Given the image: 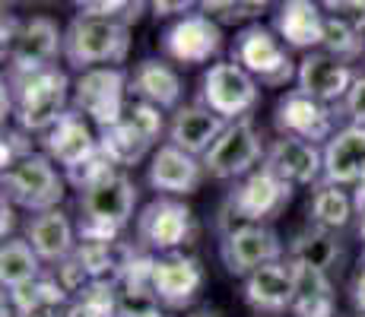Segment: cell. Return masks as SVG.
Masks as SVG:
<instances>
[{"mask_svg":"<svg viewBox=\"0 0 365 317\" xmlns=\"http://www.w3.org/2000/svg\"><path fill=\"white\" fill-rule=\"evenodd\" d=\"M267 146L261 140V130L255 127L251 118L235 121L222 130V137L213 143V150L207 152L203 162V172L216 181H242L251 172L264 165Z\"/></svg>","mask_w":365,"mask_h":317,"instance_id":"12","label":"cell"},{"mask_svg":"<svg viewBox=\"0 0 365 317\" xmlns=\"http://www.w3.org/2000/svg\"><path fill=\"white\" fill-rule=\"evenodd\" d=\"M191 317H213V314H210V311H197V314H191Z\"/></svg>","mask_w":365,"mask_h":317,"instance_id":"44","label":"cell"},{"mask_svg":"<svg viewBox=\"0 0 365 317\" xmlns=\"http://www.w3.org/2000/svg\"><path fill=\"white\" fill-rule=\"evenodd\" d=\"M130 51V29L115 19H96L76 13L64 29V61L67 67L96 70V67H118L128 61Z\"/></svg>","mask_w":365,"mask_h":317,"instance_id":"4","label":"cell"},{"mask_svg":"<svg viewBox=\"0 0 365 317\" xmlns=\"http://www.w3.org/2000/svg\"><path fill=\"white\" fill-rule=\"evenodd\" d=\"M26 241H29L32 251L41 257V264H51V266L73 257L76 244H80L64 209H48V213L29 216V219H26Z\"/></svg>","mask_w":365,"mask_h":317,"instance_id":"25","label":"cell"},{"mask_svg":"<svg viewBox=\"0 0 365 317\" xmlns=\"http://www.w3.org/2000/svg\"><path fill=\"white\" fill-rule=\"evenodd\" d=\"M327 10V16L336 23L349 26L356 32H365V0H327L321 4Z\"/></svg>","mask_w":365,"mask_h":317,"instance_id":"36","label":"cell"},{"mask_svg":"<svg viewBox=\"0 0 365 317\" xmlns=\"http://www.w3.org/2000/svg\"><path fill=\"white\" fill-rule=\"evenodd\" d=\"M296 83H299V93L331 105V102H343L346 98V93L356 83V73L349 63L331 58L327 51H312L299 61Z\"/></svg>","mask_w":365,"mask_h":317,"instance_id":"20","label":"cell"},{"mask_svg":"<svg viewBox=\"0 0 365 317\" xmlns=\"http://www.w3.org/2000/svg\"><path fill=\"white\" fill-rule=\"evenodd\" d=\"M257 102H261V83L248 70H242L235 61L210 63L200 80V105H207L226 124H235L251 118Z\"/></svg>","mask_w":365,"mask_h":317,"instance_id":"9","label":"cell"},{"mask_svg":"<svg viewBox=\"0 0 365 317\" xmlns=\"http://www.w3.org/2000/svg\"><path fill=\"white\" fill-rule=\"evenodd\" d=\"M203 162L197 156H187L185 150L172 143H163L150 159V168H146V181L156 194L163 197H185L194 194L203 181Z\"/></svg>","mask_w":365,"mask_h":317,"instance_id":"19","label":"cell"},{"mask_svg":"<svg viewBox=\"0 0 365 317\" xmlns=\"http://www.w3.org/2000/svg\"><path fill=\"white\" fill-rule=\"evenodd\" d=\"M356 216V203L353 194H346L336 185H318L308 200V225L324 232H343L349 225V219Z\"/></svg>","mask_w":365,"mask_h":317,"instance_id":"29","label":"cell"},{"mask_svg":"<svg viewBox=\"0 0 365 317\" xmlns=\"http://www.w3.org/2000/svg\"><path fill=\"white\" fill-rule=\"evenodd\" d=\"M67 194V175L58 172L45 152H32V156L19 159L13 168L4 172V197L13 207H23L29 213H48V209H61V200Z\"/></svg>","mask_w":365,"mask_h":317,"instance_id":"6","label":"cell"},{"mask_svg":"<svg viewBox=\"0 0 365 317\" xmlns=\"http://www.w3.org/2000/svg\"><path fill=\"white\" fill-rule=\"evenodd\" d=\"M264 168L292 187H318L324 178V146L296 137H277L267 146Z\"/></svg>","mask_w":365,"mask_h":317,"instance_id":"17","label":"cell"},{"mask_svg":"<svg viewBox=\"0 0 365 317\" xmlns=\"http://www.w3.org/2000/svg\"><path fill=\"white\" fill-rule=\"evenodd\" d=\"M137 232V248L153 257L175 254L181 244H187L197 235V222L187 203L175 200V197H156L137 213L133 222Z\"/></svg>","mask_w":365,"mask_h":317,"instance_id":"7","label":"cell"},{"mask_svg":"<svg viewBox=\"0 0 365 317\" xmlns=\"http://www.w3.org/2000/svg\"><path fill=\"white\" fill-rule=\"evenodd\" d=\"M76 10L83 16L115 19V23H124L130 29V23H137L143 16L146 4H133V0H86V4H76Z\"/></svg>","mask_w":365,"mask_h":317,"instance_id":"34","label":"cell"},{"mask_svg":"<svg viewBox=\"0 0 365 317\" xmlns=\"http://www.w3.org/2000/svg\"><path fill=\"white\" fill-rule=\"evenodd\" d=\"M365 178V127H340L324 146V178L321 185H359Z\"/></svg>","mask_w":365,"mask_h":317,"instance_id":"23","label":"cell"},{"mask_svg":"<svg viewBox=\"0 0 365 317\" xmlns=\"http://www.w3.org/2000/svg\"><path fill=\"white\" fill-rule=\"evenodd\" d=\"M118 314L121 317H163L159 298L153 289V254H140L124 273V279L115 286Z\"/></svg>","mask_w":365,"mask_h":317,"instance_id":"27","label":"cell"},{"mask_svg":"<svg viewBox=\"0 0 365 317\" xmlns=\"http://www.w3.org/2000/svg\"><path fill=\"white\" fill-rule=\"evenodd\" d=\"M58 54L64 58V29L51 16L19 19L10 45L4 48V58L10 63L6 76H29L38 70L58 67Z\"/></svg>","mask_w":365,"mask_h":317,"instance_id":"11","label":"cell"},{"mask_svg":"<svg viewBox=\"0 0 365 317\" xmlns=\"http://www.w3.org/2000/svg\"><path fill=\"white\" fill-rule=\"evenodd\" d=\"M130 80L121 67H96L76 76L70 108L96 124V130H108L128 111Z\"/></svg>","mask_w":365,"mask_h":317,"instance_id":"8","label":"cell"},{"mask_svg":"<svg viewBox=\"0 0 365 317\" xmlns=\"http://www.w3.org/2000/svg\"><path fill=\"white\" fill-rule=\"evenodd\" d=\"M286 260H292L299 266H312L318 273H331L336 266V260H340V241H336L334 232L305 225L286 244Z\"/></svg>","mask_w":365,"mask_h":317,"instance_id":"28","label":"cell"},{"mask_svg":"<svg viewBox=\"0 0 365 317\" xmlns=\"http://www.w3.org/2000/svg\"><path fill=\"white\" fill-rule=\"evenodd\" d=\"M41 146H45V156L70 175L76 168L89 165L93 159H99V130H96V124L89 118H83L80 111L70 108L41 137Z\"/></svg>","mask_w":365,"mask_h":317,"instance_id":"15","label":"cell"},{"mask_svg":"<svg viewBox=\"0 0 365 317\" xmlns=\"http://www.w3.org/2000/svg\"><path fill=\"white\" fill-rule=\"evenodd\" d=\"M0 216H4V222H0V235H4V241L6 238H13V225H16V213H13V203L4 197V203H0Z\"/></svg>","mask_w":365,"mask_h":317,"instance_id":"40","label":"cell"},{"mask_svg":"<svg viewBox=\"0 0 365 317\" xmlns=\"http://www.w3.org/2000/svg\"><path fill=\"white\" fill-rule=\"evenodd\" d=\"M321 51H327L331 58L349 63L365 51V38H362V32L349 29V26H343V23H336V19L327 16V32H324V45H321Z\"/></svg>","mask_w":365,"mask_h":317,"instance_id":"33","label":"cell"},{"mask_svg":"<svg viewBox=\"0 0 365 317\" xmlns=\"http://www.w3.org/2000/svg\"><path fill=\"white\" fill-rule=\"evenodd\" d=\"M32 156V143H29V133L23 130H6L4 133V172L13 168L19 159Z\"/></svg>","mask_w":365,"mask_h":317,"instance_id":"38","label":"cell"},{"mask_svg":"<svg viewBox=\"0 0 365 317\" xmlns=\"http://www.w3.org/2000/svg\"><path fill=\"white\" fill-rule=\"evenodd\" d=\"M194 4H187V0H175V4H165V0H159V4H153L150 10L156 13V16H172V13H181V16H187V10H191Z\"/></svg>","mask_w":365,"mask_h":317,"instance_id":"39","label":"cell"},{"mask_svg":"<svg viewBox=\"0 0 365 317\" xmlns=\"http://www.w3.org/2000/svg\"><path fill=\"white\" fill-rule=\"evenodd\" d=\"M292 190L296 187L279 181L261 165L248 178L235 181V187L226 194V200L220 203V213H216V229L226 235L242 225H267L289 207Z\"/></svg>","mask_w":365,"mask_h":317,"instance_id":"3","label":"cell"},{"mask_svg":"<svg viewBox=\"0 0 365 317\" xmlns=\"http://www.w3.org/2000/svg\"><path fill=\"white\" fill-rule=\"evenodd\" d=\"M222 51V26L207 13H187L163 32V54L175 63H207Z\"/></svg>","mask_w":365,"mask_h":317,"instance_id":"14","label":"cell"},{"mask_svg":"<svg viewBox=\"0 0 365 317\" xmlns=\"http://www.w3.org/2000/svg\"><path fill=\"white\" fill-rule=\"evenodd\" d=\"M73 86L61 67H48L29 76H6L4 80V121L13 115L16 130L45 137L54 124L70 111Z\"/></svg>","mask_w":365,"mask_h":317,"instance_id":"1","label":"cell"},{"mask_svg":"<svg viewBox=\"0 0 365 317\" xmlns=\"http://www.w3.org/2000/svg\"><path fill=\"white\" fill-rule=\"evenodd\" d=\"M334 283L327 273H318L312 266L296 264V301L292 314L296 317H334Z\"/></svg>","mask_w":365,"mask_h":317,"instance_id":"30","label":"cell"},{"mask_svg":"<svg viewBox=\"0 0 365 317\" xmlns=\"http://www.w3.org/2000/svg\"><path fill=\"white\" fill-rule=\"evenodd\" d=\"M80 238H121L137 207V185L121 168H108L80 187Z\"/></svg>","mask_w":365,"mask_h":317,"instance_id":"2","label":"cell"},{"mask_svg":"<svg viewBox=\"0 0 365 317\" xmlns=\"http://www.w3.org/2000/svg\"><path fill=\"white\" fill-rule=\"evenodd\" d=\"M200 13H207L210 19H216V23H238V19H251V16H261L267 10V4H232V0H226V4H220V0H213V4H200L197 6Z\"/></svg>","mask_w":365,"mask_h":317,"instance_id":"35","label":"cell"},{"mask_svg":"<svg viewBox=\"0 0 365 317\" xmlns=\"http://www.w3.org/2000/svg\"><path fill=\"white\" fill-rule=\"evenodd\" d=\"M245 301L255 311H267V314L292 311V301H296V264L292 260H277V264H267L261 270H255L245 279Z\"/></svg>","mask_w":365,"mask_h":317,"instance_id":"21","label":"cell"},{"mask_svg":"<svg viewBox=\"0 0 365 317\" xmlns=\"http://www.w3.org/2000/svg\"><path fill=\"white\" fill-rule=\"evenodd\" d=\"M64 317H121L118 314L115 286H89L83 295H76L67 305Z\"/></svg>","mask_w":365,"mask_h":317,"instance_id":"32","label":"cell"},{"mask_svg":"<svg viewBox=\"0 0 365 317\" xmlns=\"http://www.w3.org/2000/svg\"><path fill=\"white\" fill-rule=\"evenodd\" d=\"M168 133L163 108L146 102H130L124 118L108 130H99V152L115 168H130L146 159V152L159 143V137ZM159 150V146H156Z\"/></svg>","mask_w":365,"mask_h":317,"instance_id":"5","label":"cell"},{"mask_svg":"<svg viewBox=\"0 0 365 317\" xmlns=\"http://www.w3.org/2000/svg\"><path fill=\"white\" fill-rule=\"evenodd\" d=\"M232 61L242 70H248L264 86H286L289 80L299 76V67L292 63L289 48L283 45V38L261 23L245 26V29L235 35Z\"/></svg>","mask_w":365,"mask_h":317,"instance_id":"10","label":"cell"},{"mask_svg":"<svg viewBox=\"0 0 365 317\" xmlns=\"http://www.w3.org/2000/svg\"><path fill=\"white\" fill-rule=\"evenodd\" d=\"M153 289H156V298L163 308H187L194 305V298L203 289V266L197 257H187V254H163V257H153Z\"/></svg>","mask_w":365,"mask_h":317,"instance_id":"18","label":"cell"},{"mask_svg":"<svg viewBox=\"0 0 365 317\" xmlns=\"http://www.w3.org/2000/svg\"><path fill=\"white\" fill-rule=\"evenodd\" d=\"M273 124H277L279 137H296V140H305V143H314V146H321V143L327 146V140L336 133L331 105L299 93V89L286 93L277 102Z\"/></svg>","mask_w":365,"mask_h":317,"instance_id":"16","label":"cell"},{"mask_svg":"<svg viewBox=\"0 0 365 317\" xmlns=\"http://www.w3.org/2000/svg\"><path fill=\"white\" fill-rule=\"evenodd\" d=\"M226 127L229 124L222 121L220 115H213L207 105H200V102L181 105V108L172 115V121H168V143L185 150L187 156L203 159L210 150H213L216 140L222 137Z\"/></svg>","mask_w":365,"mask_h":317,"instance_id":"22","label":"cell"},{"mask_svg":"<svg viewBox=\"0 0 365 317\" xmlns=\"http://www.w3.org/2000/svg\"><path fill=\"white\" fill-rule=\"evenodd\" d=\"M220 257L232 276L248 279L261 266L286 260V244L279 241V235L270 225H242V229H232L222 235Z\"/></svg>","mask_w":365,"mask_h":317,"instance_id":"13","label":"cell"},{"mask_svg":"<svg viewBox=\"0 0 365 317\" xmlns=\"http://www.w3.org/2000/svg\"><path fill=\"white\" fill-rule=\"evenodd\" d=\"M353 305L365 314V266L356 273V279H353Z\"/></svg>","mask_w":365,"mask_h":317,"instance_id":"41","label":"cell"},{"mask_svg":"<svg viewBox=\"0 0 365 317\" xmlns=\"http://www.w3.org/2000/svg\"><path fill=\"white\" fill-rule=\"evenodd\" d=\"M359 241L365 244V209L359 213Z\"/></svg>","mask_w":365,"mask_h":317,"instance_id":"43","label":"cell"},{"mask_svg":"<svg viewBox=\"0 0 365 317\" xmlns=\"http://www.w3.org/2000/svg\"><path fill=\"white\" fill-rule=\"evenodd\" d=\"M353 203H356V213H362V209H365V178L353 190Z\"/></svg>","mask_w":365,"mask_h":317,"instance_id":"42","label":"cell"},{"mask_svg":"<svg viewBox=\"0 0 365 317\" xmlns=\"http://www.w3.org/2000/svg\"><path fill=\"white\" fill-rule=\"evenodd\" d=\"M343 115L353 127H365V76H356L353 89L343 98Z\"/></svg>","mask_w":365,"mask_h":317,"instance_id":"37","label":"cell"},{"mask_svg":"<svg viewBox=\"0 0 365 317\" xmlns=\"http://www.w3.org/2000/svg\"><path fill=\"white\" fill-rule=\"evenodd\" d=\"M130 93L137 95V102L156 105L163 111H178L185 86H181V76L172 63H165L159 58H146L133 67Z\"/></svg>","mask_w":365,"mask_h":317,"instance_id":"26","label":"cell"},{"mask_svg":"<svg viewBox=\"0 0 365 317\" xmlns=\"http://www.w3.org/2000/svg\"><path fill=\"white\" fill-rule=\"evenodd\" d=\"M45 276L41 273V257L32 251L26 238H6L4 251H0V283L4 289L16 292L23 286H32Z\"/></svg>","mask_w":365,"mask_h":317,"instance_id":"31","label":"cell"},{"mask_svg":"<svg viewBox=\"0 0 365 317\" xmlns=\"http://www.w3.org/2000/svg\"><path fill=\"white\" fill-rule=\"evenodd\" d=\"M273 32L283 38L286 48H299V51L312 54V48L324 45L327 13L324 6L312 4V0H289V4L279 6Z\"/></svg>","mask_w":365,"mask_h":317,"instance_id":"24","label":"cell"}]
</instances>
